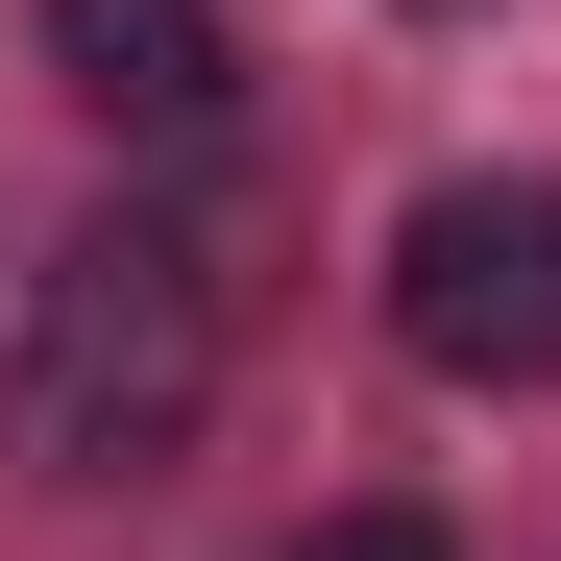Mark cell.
Instances as JSON below:
<instances>
[{"label":"cell","instance_id":"cell-1","mask_svg":"<svg viewBox=\"0 0 561 561\" xmlns=\"http://www.w3.org/2000/svg\"><path fill=\"white\" fill-rule=\"evenodd\" d=\"M196 415H220V244H196V220H73V244L25 268L0 439H25L49 489H147Z\"/></svg>","mask_w":561,"mask_h":561},{"label":"cell","instance_id":"cell-2","mask_svg":"<svg viewBox=\"0 0 561 561\" xmlns=\"http://www.w3.org/2000/svg\"><path fill=\"white\" fill-rule=\"evenodd\" d=\"M391 342L439 366V391H537L561 366V196L537 171H463V196L391 220Z\"/></svg>","mask_w":561,"mask_h":561},{"label":"cell","instance_id":"cell-3","mask_svg":"<svg viewBox=\"0 0 561 561\" xmlns=\"http://www.w3.org/2000/svg\"><path fill=\"white\" fill-rule=\"evenodd\" d=\"M49 73L99 123H196L220 99V0H49Z\"/></svg>","mask_w":561,"mask_h":561},{"label":"cell","instance_id":"cell-4","mask_svg":"<svg viewBox=\"0 0 561 561\" xmlns=\"http://www.w3.org/2000/svg\"><path fill=\"white\" fill-rule=\"evenodd\" d=\"M294 561H463V537H439V513H318Z\"/></svg>","mask_w":561,"mask_h":561}]
</instances>
